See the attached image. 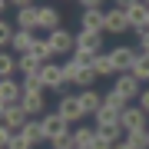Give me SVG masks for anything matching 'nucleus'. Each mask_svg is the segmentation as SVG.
<instances>
[{"instance_id": "f257e3e1", "label": "nucleus", "mask_w": 149, "mask_h": 149, "mask_svg": "<svg viewBox=\"0 0 149 149\" xmlns=\"http://www.w3.org/2000/svg\"><path fill=\"white\" fill-rule=\"evenodd\" d=\"M119 126L126 129V133H143V129H149V113L139 106H133V103H129L126 109H123V116H119Z\"/></svg>"}, {"instance_id": "f03ea898", "label": "nucleus", "mask_w": 149, "mask_h": 149, "mask_svg": "<svg viewBox=\"0 0 149 149\" xmlns=\"http://www.w3.org/2000/svg\"><path fill=\"white\" fill-rule=\"evenodd\" d=\"M40 126H43V136H47V143H53V139H60V136H66V133H73V126L60 116V113L53 109V113H43L40 116Z\"/></svg>"}, {"instance_id": "7ed1b4c3", "label": "nucleus", "mask_w": 149, "mask_h": 149, "mask_svg": "<svg viewBox=\"0 0 149 149\" xmlns=\"http://www.w3.org/2000/svg\"><path fill=\"white\" fill-rule=\"evenodd\" d=\"M56 113L70 123V126H73V123H80V119H86V109H83V103H80V93H66V96H60Z\"/></svg>"}, {"instance_id": "20e7f679", "label": "nucleus", "mask_w": 149, "mask_h": 149, "mask_svg": "<svg viewBox=\"0 0 149 149\" xmlns=\"http://www.w3.org/2000/svg\"><path fill=\"white\" fill-rule=\"evenodd\" d=\"M0 119H3V126H10V129L20 133L30 123V113L23 109V103H0Z\"/></svg>"}, {"instance_id": "39448f33", "label": "nucleus", "mask_w": 149, "mask_h": 149, "mask_svg": "<svg viewBox=\"0 0 149 149\" xmlns=\"http://www.w3.org/2000/svg\"><path fill=\"white\" fill-rule=\"evenodd\" d=\"M50 43H53V53L56 56H73L76 53V33H70L60 27L56 33H50Z\"/></svg>"}, {"instance_id": "423d86ee", "label": "nucleus", "mask_w": 149, "mask_h": 149, "mask_svg": "<svg viewBox=\"0 0 149 149\" xmlns=\"http://www.w3.org/2000/svg\"><path fill=\"white\" fill-rule=\"evenodd\" d=\"M113 90L133 103V100H139V93H143V83H139L133 73H119V76H116V83H113Z\"/></svg>"}, {"instance_id": "0eeeda50", "label": "nucleus", "mask_w": 149, "mask_h": 149, "mask_svg": "<svg viewBox=\"0 0 149 149\" xmlns=\"http://www.w3.org/2000/svg\"><path fill=\"white\" fill-rule=\"evenodd\" d=\"M109 56H113V66H116V73H129V70L136 66L139 50H133V47H126V43H123V47H116Z\"/></svg>"}, {"instance_id": "6e6552de", "label": "nucleus", "mask_w": 149, "mask_h": 149, "mask_svg": "<svg viewBox=\"0 0 149 149\" xmlns=\"http://www.w3.org/2000/svg\"><path fill=\"white\" fill-rule=\"evenodd\" d=\"M13 23H17V30H33L37 33L40 30V7H20Z\"/></svg>"}, {"instance_id": "1a4fd4ad", "label": "nucleus", "mask_w": 149, "mask_h": 149, "mask_svg": "<svg viewBox=\"0 0 149 149\" xmlns=\"http://www.w3.org/2000/svg\"><path fill=\"white\" fill-rule=\"evenodd\" d=\"M126 30H133L129 27V17H126V10H119V7H109L106 10V33H126Z\"/></svg>"}, {"instance_id": "9d476101", "label": "nucleus", "mask_w": 149, "mask_h": 149, "mask_svg": "<svg viewBox=\"0 0 149 149\" xmlns=\"http://www.w3.org/2000/svg\"><path fill=\"white\" fill-rule=\"evenodd\" d=\"M60 20H63V13H60L56 7H47V3L40 7V30L47 33V37L60 30Z\"/></svg>"}, {"instance_id": "9b49d317", "label": "nucleus", "mask_w": 149, "mask_h": 149, "mask_svg": "<svg viewBox=\"0 0 149 149\" xmlns=\"http://www.w3.org/2000/svg\"><path fill=\"white\" fill-rule=\"evenodd\" d=\"M80 30H96V33H106V10H83Z\"/></svg>"}, {"instance_id": "f8f14e48", "label": "nucleus", "mask_w": 149, "mask_h": 149, "mask_svg": "<svg viewBox=\"0 0 149 149\" xmlns=\"http://www.w3.org/2000/svg\"><path fill=\"white\" fill-rule=\"evenodd\" d=\"M33 43H37V33H33V30H17L10 50H13L17 56H23V53H30V50H33Z\"/></svg>"}, {"instance_id": "ddd939ff", "label": "nucleus", "mask_w": 149, "mask_h": 149, "mask_svg": "<svg viewBox=\"0 0 149 149\" xmlns=\"http://www.w3.org/2000/svg\"><path fill=\"white\" fill-rule=\"evenodd\" d=\"M126 17H129V27H133L136 33H143V30L149 27V7H146V3L129 7V10H126Z\"/></svg>"}, {"instance_id": "4468645a", "label": "nucleus", "mask_w": 149, "mask_h": 149, "mask_svg": "<svg viewBox=\"0 0 149 149\" xmlns=\"http://www.w3.org/2000/svg\"><path fill=\"white\" fill-rule=\"evenodd\" d=\"M23 100V83H17L13 76L0 83V103H20Z\"/></svg>"}, {"instance_id": "2eb2a0df", "label": "nucleus", "mask_w": 149, "mask_h": 149, "mask_svg": "<svg viewBox=\"0 0 149 149\" xmlns=\"http://www.w3.org/2000/svg\"><path fill=\"white\" fill-rule=\"evenodd\" d=\"M80 103H83L86 116H96V113L103 109V93H96V90H80Z\"/></svg>"}, {"instance_id": "dca6fc26", "label": "nucleus", "mask_w": 149, "mask_h": 149, "mask_svg": "<svg viewBox=\"0 0 149 149\" xmlns=\"http://www.w3.org/2000/svg\"><path fill=\"white\" fill-rule=\"evenodd\" d=\"M76 47L100 53V47H103V33H96V30H80V33H76Z\"/></svg>"}, {"instance_id": "f3484780", "label": "nucleus", "mask_w": 149, "mask_h": 149, "mask_svg": "<svg viewBox=\"0 0 149 149\" xmlns=\"http://www.w3.org/2000/svg\"><path fill=\"white\" fill-rule=\"evenodd\" d=\"M96 133L103 139H109V143H119V139H126V129L119 126V123H96Z\"/></svg>"}, {"instance_id": "a211bd4d", "label": "nucleus", "mask_w": 149, "mask_h": 149, "mask_svg": "<svg viewBox=\"0 0 149 149\" xmlns=\"http://www.w3.org/2000/svg\"><path fill=\"white\" fill-rule=\"evenodd\" d=\"M23 109L30 113V119H40L43 113H47V96H23Z\"/></svg>"}, {"instance_id": "6ab92c4d", "label": "nucleus", "mask_w": 149, "mask_h": 149, "mask_svg": "<svg viewBox=\"0 0 149 149\" xmlns=\"http://www.w3.org/2000/svg\"><path fill=\"white\" fill-rule=\"evenodd\" d=\"M40 60L37 56H30V53H23V56H17V73H23V76H40Z\"/></svg>"}, {"instance_id": "aec40b11", "label": "nucleus", "mask_w": 149, "mask_h": 149, "mask_svg": "<svg viewBox=\"0 0 149 149\" xmlns=\"http://www.w3.org/2000/svg\"><path fill=\"white\" fill-rule=\"evenodd\" d=\"M100 80V76H96V70L93 66H80V73H76V90H93V83Z\"/></svg>"}, {"instance_id": "412c9836", "label": "nucleus", "mask_w": 149, "mask_h": 149, "mask_svg": "<svg viewBox=\"0 0 149 149\" xmlns=\"http://www.w3.org/2000/svg\"><path fill=\"white\" fill-rule=\"evenodd\" d=\"M20 133H23V136H27V139H30V143H33V146H40V143H47V136H43V126H40V119H30V123H27V126H23V129H20Z\"/></svg>"}, {"instance_id": "4be33fe9", "label": "nucleus", "mask_w": 149, "mask_h": 149, "mask_svg": "<svg viewBox=\"0 0 149 149\" xmlns=\"http://www.w3.org/2000/svg\"><path fill=\"white\" fill-rule=\"evenodd\" d=\"M23 96H43V93H47V86H43V80H40V76H23Z\"/></svg>"}, {"instance_id": "5701e85b", "label": "nucleus", "mask_w": 149, "mask_h": 149, "mask_svg": "<svg viewBox=\"0 0 149 149\" xmlns=\"http://www.w3.org/2000/svg\"><path fill=\"white\" fill-rule=\"evenodd\" d=\"M73 139H76L80 149H90V143L96 139V126H93V129H90V126H76V129H73Z\"/></svg>"}, {"instance_id": "b1692460", "label": "nucleus", "mask_w": 149, "mask_h": 149, "mask_svg": "<svg viewBox=\"0 0 149 149\" xmlns=\"http://www.w3.org/2000/svg\"><path fill=\"white\" fill-rule=\"evenodd\" d=\"M129 73H133L139 83H149V53H139L136 56V66L129 70Z\"/></svg>"}, {"instance_id": "393cba45", "label": "nucleus", "mask_w": 149, "mask_h": 149, "mask_svg": "<svg viewBox=\"0 0 149 149\" xmlns=\"http://www.w3.org/2000/svg\"><path fill=\"white\" fill-rule=\"evenodd\" d=\"M103 106H109V109H116V113H123L129 106V100L126 96H119L116 90H109V93H103Z\"/></svg>"}, {"instance_id": "a878e982", "label": "nucleus", "mask_w": 149, "mask_h": 149, "mask_svg": "<svg viewBox=\"0 0 149 149\" xmlns=\"http://www.w3.org/2000/svg\"><path fill=\"white\" fill-rule=\"evenodd\" d=\"M93 70H96V76H113V73H116V66H113V56H109V53H106V56L100 53V56L93 60Z\"/></svg>"}, {"instance_id": "bb28decb", "label": "nucleus", "mask_w": 149, "mask_h": 149, "mask_svg": "<svg viewBox=\"0 0 149 149\" xmlns=\"http://www.w3.org/2000/svg\"><path fill=\"white\" fill-rule=\"evenodd\" d=\"M13 73H17V56H13V53H0V76L10 80Z\"/></svg>"}, {"instance_id": "cd10ccee", "label": "nucleus", "mask_w": 149, "mask_h": 149, "mask_svg": "<svg viewBox=\"0 0 149 149\" xmlns=\"http://www.w3.org/2000/svg\"><path fill=\"white\" fill-rule=\"evenodd\" d=\"M76 73H80V63L70 56L66 63H63V83H66V86H73V83H76Z\"/></svg>"}, {"instance_id": "c85d7f7f", "label": "nucleus", "mask_w": 149, "mask_h": 149, "mask_svg": "<svg viewBox=\"0 0 149 149\" xmlns=\"http://www.w3.org/2000/svg\"><path fill=\"white\" fill-rule=\"evenodd\" d=\"M126 143L133 149H149V133L143 129V133H126Z\"/></svg>"}, {"instance_id": "c756f323", "label": "nucleus", "mask_w": 149, "mask_h": 149, "mask_svg": "<svg viewBox=\"0 0 149 149\" xmlns=\"http://www.w3.org/2000/svg\"><path fill=\"white\" fill-rule=\"evenodd\" d=\"M13 33H17V27L10 20H0V47H10L13 43Z\"/></svg>"}, {"instance_id": "7c9ffc66", "label": "nucleus", "mask_w": 149, "mask_h": 149, "mask_svg": "<svg viewBox=\"0 0 149 149\" xmlns=\"http://www.w3.org/2000/svg\"><path fill=\"white\" fill-rule=\"evenodd\" d=\"M100 56V53H93V50H83V47H76V53H73V60L80 66H93V60Z\"/></svg>"}, {"instance_id": "2f4dec72", "label": "nucleus", "mask_w": 149, "mask_h": 149, "mask_svg": "<svg viewBox=\"0 0 149 149\" xmlns=\"http://www.w3.org/2000/svg\"><path fill=\"white\" fill-rule=\"evenodd\" d=\"M119 116H123V113H116V109H109V106H103L100 113H96V123H119Z\"/></svg>"}, {"instance_id": "473e14b6", "label": "nucleus", "mask_w": 149, "mask_h": 149, "mask_svg": "<svg viewBox=\"0 0 149 149\" xmlns=\"http://www.w3.org/2000/svg\"><path fill=\"white\" fill-rule=\"evenodd\" d=\"M50 149H76V139H73V133H66V136L53 139V143H50Z\"/></svg>"}, {"instance_id": "72a5a7b5", "label": "nucleus", "mask_w": 149, "mask_h": 149, "mask_svg": "<svg viewBox=\"0 0 149 149\" xmlns=\"http://www.w3.org/2000/svg\"><path fill=\"white\" fill-rule=\"evenodd\" d=\"M7 149H33V143H30L23 133H17V136L10 139V146H7Z\"/></svg>"}, {"instance_id": "f704fd0d", "label": "nucleus", "mask_w": 149, "mask_h": 149, "mask_svg": "<svg viewBox=\"0 0 149 149\" xmlns=\"http://www.w3.org/2000/svg\"><path fill=\"white\" fill-rule=\"evenodd\" d=\"M113 146H116V143H109V139H103L100 133H96V139L90 143V149H113Z\"/></svg>"}, {"instance_id": "c9c22d12", "label": "nucleus", "mask_w": 149, "mask_h": 149, "mask_svg": "<svg viewBox=\"0 0 149 149\" xmlns=\"http://www.w3.org/2000/svg\"><path fill=\"white\" fill-rule=\"evenodd\" d=\"M76 3H80L83 10H100V7H103V0H76Z\"/></svg>"}, {"instance_id": "e433bc0d", "label": "nucleus", "mask_w": 149, "mask_h": 149, "mask_svg": "<svg viewBox=\"0 0 149 149\" xmlns=\"http://www.w3.org/2000/svg\"><path fill=\"white\" fill-rule=\"evenodd\" d=\"M139 53H149V30L139 33Z\"/></svg>"}, {"instance_id": "4c0bfd02", "label": "nucleus", "mask_w": 149, "mask_h": 149, "mask_svg": "<svg viewBox=\"0 0 149 149\" xmlns=\"http://www.w3.org/2000/svg\"><path fill=\"white\" fill-rule=\"evenodd\" d=\"M113 3H116L119 10H129V7H136V3H143V0H113Z\"/></svg>"}, {"instance_id": "58836bf2", "label": "nucleus", "mask_w": 149, "mask_h": 149, "mask_svg": "<svg viewBox=\"0 0 149 149\" xmlns=\"http://www.w3.org/2000/svg\"><path fill=\"white\" fill-rule=\"evenodd\" d=\"M139 106H143V109L149 113V86H146V90H143V93H139Z\"/></svg>"}, {"instance_id": "ea45409f", "label": "nucleus", "mask_w": 149, "mask_h": 149, "mask_svg": "<svg viewBox=\"0 0 149 149\" xmlns=\"http://www.w3.org/2000/svg\"><path fill=\"white\" fill-rule=\"evenodd\" d=\"M10 3L17 7V10H20V7H33V0H10Z\"/></svg>"}, {"instance_id": "a19ab883", "label": "nucleus", "mask_w": 149, "mask_h": 149, "mask_svg": "<svg viewBox=\"0 0 149 149\" xmlns=\"http://www.w3.org/2000/svg\"><path fill=\"white\" fill-rule=\"evenodd\" d=\"M113 149H133V146H129V143H126V139H119V143H116V146H113Z\"/></svg>"}, {"instance_id": "79ce46f5", "label": "nucleus", "mask_w": 149, "mask_h": 149, "mask_svg": "<svg viewBox=\"0 0 149 149\" xmlns=\"http://www.w3.org/2000/svg\"><path fill=\"white\" fill-rule=\"evenodd\" d=\"M143 3H146V7H149V0H143Z\"/></svg>"}, {"instance_id": "37998d69", "label": "nucleus", "mask_w": 149, "mask_h": 149, "mask_svg": "<svg viewBox=\"0 0 149 149\" xmlns=\"http://www.w3.org/2000/svg\"><path fill=\"white\" fill-rule=\"evenodd\" d=\"M146 133H149V129H146Z\"/></svg>"}, {"instance_id": "c03bdc74", "label": "nucleus", "mask_w": 149, "mask_h": 149, "mask_svg": "<svg viewBox=\"0 0 149 149\" xmlns=\"http://www.w3.org/2000/svg\"><path fill=\"white\" fill-rule=\"evenodd\" d=\"M146 30H149V27H146Z\"/></svg>"}]
</instances>
